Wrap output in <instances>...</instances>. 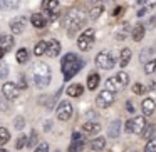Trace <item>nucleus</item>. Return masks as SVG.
<instances>
[{
  "label": "nucleus",
  "mask_w": 156,
  "mask_h": 152,
  "mask_svg": "<svg viewBox=\"0 0 156 152\" xmlns=\"http://www.w3.org/2000/svg\"><path fill=\"white\" fill-rule=\"evenodd\" d=\"M4 55H5V50H4V47H2V45H0V59L4 57Z\"/></svg>",
  "instance_id": "nucleus-44"
},
{
  "label": "nucleus",
  "mask_w": 156,
  "mask_h": 152,
  "mask_svg": "<svg viewBox=\"0 0 156 152\" xmlns=\"http://www.w3.org/2000/svg\"><path fill=\"white\" fill-rule=\"evenodd\" d=\"M57 152H59V150H57Z\"/></svg>",
  "instance_id": "nucleus-47"
},
{
  "label": "nucleus",
  "mask_w": 156,
  "mask_h": 152,
  "mask_svg": "<svg viewBox=\"0 0 156 152\" xmlns=\"http://www.w3.org/2000/svg\"><path fill=\"white\" fill-rule=\"evenodd\" d=\"M17 62L19 64H25V62H29V50L27 49H20V50L17 52Z\"/></svg>",
  "instance_id": "nucleus-28"
},
{
  "label": "nucleus",
  "mask_w": 156,
  "mask_h": 152,
  "mask_svg": "<svg viewBox=\"0 0 156 152\" xmlns=\"http://www.w3.org/2000/svg\"><path fill=\"white\" fill-rule=\"evenodd\" d=\"M141 109L144 115H153V112H154V100L153 99H144L141 104Z\"/></svg>",
  "instance_id": "nucleus-18"
},
{
  "label": "nucleus",
  "mask_w": 156,
  "mask_h": 152,
  "mask_svg": "<svg viewBox=\"0 0 156 152\" xmlns=\"http://www.w3.org/2000/svg\"><path fill=\"white\" fill-rule=\"evenodd\" d=\"M144 152H156V137H153L148 140V144H146V147H144Z\"/></svg>",
  "instance_id": "nucleus-32"
},
{
  "label": "nucleus",
  "mask_w": 156,
  "mask_h": 152,
  "mask_svg": "<svg viewBox=\"0 0 156 152\" xmlns=\"http://www.w3.org/2000/svg\"><path fill=\"white\" fill-rule=\"evenodd\" d=\"M114 64H116V60H114L111 52L102 50L96 55V65L99 69H102V70H111V69H114Z\"/></svg>",
  "instance_id": "nucleus-6"
},
{
  "label": "nucleus",
  "mask_w": 156,
  "mask_h": 152,
  "mask_svg": "<svg viewBox=\"0 0 156 152\" xmlns=\"http://www.w3.org/2000/svg\"><path fill=\"white\" fill-rule=\"evenodd\" d=\"M34 152H49V145L44 142V144H41V145H39V147L34 150Z\"/></svg>",
  "instance_id": "nucleus-39"
},
{
  "label": "nucleus",
  "mask_w": 156,
  "mask_h": 152,
  "mask_svg": "<svg viewBox=\"0 0 156 152\" xmlns=\"http://www.w3.org/2000/svg\"><path fill=\"white\" fill-rule=\"evenodd\" d=\"M24 125H25L24 117H15V120H14V127L17 129V130H22V129H24Z\"/></svg>",
  "instance_id": "nucleus-34"
},
{
  "label": "nucleus",
  "mask_w": 156,
  "mask_h": 152,
  "mask_svg": "<svg viewBox=\"0 0 156 152\" xmlns=\"http://www.w3.org/2000/svg\"><path fill=\"white\" fill-rule=\"evenodd\" d=\"M126 109H128V112H131V114L134 112V107H133L131 102H126Z\"/></svg>",
  "instance_id": "nucleus-40"
},
{
  "label": "nucleus",
  "mask_w": 156,
  "mask_h": 152,
  "mask_svg": "<svg viewBox=\"0 0 156 152\" xmlns=\"http://www.w3.org/2000/svg\"><path fill=\"white\" fill-rule=\"evenodd\" d=\"M2 94H4L5 99L14 100V99L19 97V87L14 84V82H5V84L2 85Z\"/></svg>",
  "instance_id": "nucleus-10"
},
{
  "label": "nucleus",
  "mask_w": 156,
  "mask_h": 152,
  "mask_svg": "<svg viewBox=\"0 0 156 152\" xmlns=\"http://www.w3.org/2000/svg\"><path fill=\"white\" fill-rule=\"evenodd\" d=\"M86 62L82 59H79L76 54H67L62 57V62H61V67H62V72H64V79L66 80H71L82 67H84Z\"/></svg>",
  "instance_id": "nucleus-1"
},
{
  "label": "nucleus",
  "mask_w": 156,
  "mask_h": 152,
  "mask_svg": "<svg viewBox=\"0 0 156 152\" xmlns=\"http://www.w3.org/2000/svg\"><path fill=\"white\" fill-rule=\"evenodd\" d=\"M25 144H27V135H24V134L19 135L17 142H15V147H17V149H24Z\"/></svg>",
  "instance_id": "nucleus-33"
},
{
  "label": "nucleus",
  "mask_w": 156,
  "mask_h": 152,
  "mask_svg": "<svg viewBox=\"0 0 156 152\" xmlns=\"http://www.w3.org/2000/svg\"><path fill=\"white\" fill-rule=\"evenodd\" d=\"M99 80H101V77H99L98 72L89 74V77H87V89H89V90H96L98 85H99Z\"/></svg>",
  "instance_id": "nucleus-19"
},
{
  "label": "nucleus",
  "mask_w": 156,
  "mask_h": 152,
  "mask_svg": "<svg viewBox=\"0 0 156 152\" xmlns=\"http://www.w3.org/2000/svg\"><path fill=\"white\" fill-rule=\"evenodd\" d=\"M59 54H61V44H59L57 40H49L45 55H49V57H57Z\"/></svg>",
  "instance_id": "nucleus-13"
},
{
  "label": "nucleus",
  "mask_w": 156,
  "mask_h": 152,
  "mask_svg": "<svg viewBox=\"0 0 156 152\" xmlns=\"http://www.w3.org/2000/svg\"><path fill=\"white\" fill-rule=\"evenodd\" d=\"M146 12H148L146 8H141V10H138V17H144V15H146Z\"/></svg>",
  "instance_id": "nucleus-41"
},
{
  "label": "nucleus",
  "mask_w": 156,
  "mask_h": 152,
  "mask_svg": "<svg viewBox=\"0 0 156 152\" xmlns=\"http://www.w3.org/2000/svg\"><path fill=\"white\" fill-rule=\"evenodd\" d=\"M30 22H32V25H34L35 29L45 27V17H44V15H41V14H34L30 17Z\"/></svg>",
  "instance_id": "nucleus-21"
},
{
  "label": "nucleus",
  "mask_w": 156,
  "mask_h": 152,
  "mask_svg": "<svg viewBox=\"0 0 156 152\" xmlns=\"http://www.w3.org/2000/svg\"><path fill=\"white\" fill-rule=\"evenodd\" d=\"M128 82H129L128 74L121 70V72H118V74H114L112 77L108 79V82H106V87H108L109 90H112V92H119V90H122V89L128 85Z\"/></svg>",
  "instance_id": "nucleus-4"
},
{
  "label": "nucleus",
  "mask_w": 156,
  "mask_h": 152,
  "mask_svg": "<svg viewBox=\"0 0 156 152\" xmlns=\"http://www.w3.org/2000/svg\"><path fill=\"white\" fill-rule=\"evenodd\" d=\"M96 102H98V105H99L101 109H108L109 105L114 102V92L109 90V89H106V90L99 92V95H98V99H96Z\"/></svg>",
  "instance_id": "nucleus-9"
},
{
  "label": "nucleus",
  "mask_w": 156,
  "mask_h": 152,
  "mask_svg": "<svg viewBox=\"0 0 156 152\" xmlns=\"http://www.w3.org/2000/svg\"><path fill=\"white\" fill-rule=\"evenodd\" d=\"M0 152H7V150H5V149H0Z\"/></svg>",
  "instance_id": "nucleus-46"
},
{
  "label": "nucleus",
  "mask_w": 156,
  "mask_h": 152,
  "mask_svg": "<svg viewBox=\"0 0 156 152\" xmlns=\"http://www.w3.org/2000/svg\"><path fill=\"white\" fill-rule=\"evenodd\" d=\"M154 132H156L154 124H146V127L143 129V132H141V137H143V139H146V140H149V139H153Z\"/></svg>",
  "instance_id": "nucleus-22"
},
{
  "label": "nucleus",
  "mask_w": 156,
  "mask_h": 152,
  "mask_svg": "<svg viewBox=\"0 0 156 152\" xmlns=\"http://www.w3.org/2000/svg\"><path fill=\"white\" fill-rule=\"evenodd\" d=\"M144 2H146V0H138V4H139V5H143Z\"/></svg>",
  "instance_id": "nucleus-45"
},
{
  "label": "nucleus",
  "mask_w": 156,
  "mask_h": 152,
  "mask_svg": "<svg viewBox=\"0 0 156 152\" xmlns=\"http://www.w3.org/2000/svg\"><path fill=\"white\" fill-rule=\"evenodd\" d=\"M0 45L4 47V50H10L12 45H14V39H12V35H0Z\"/></svg>",
  "instance_id": "nucleus-23"
},
{
  "label": "nucleus",
  "mask_w": 156,
  "mask_h": 152,
  "mask_svg": "<svg viewBox=\"0 0 156 152\" xmlns=\"http://www.w3.org/2000/svg\"><path fill=\"white\" fill-rule=\"evenodd\" d=\"M94 37H96V30L94 29H86V32H82L77 39V47L79 50L82 52H87L92 49L94 45Z\"/></svg>",
  "instance_id": "nucleus-5"
},
{
  "label": "nucleus",
  "mask_w": 156,
  "mask_h": 152,
  "mask_svg": "<svg viewBox=\"0 0 156 152\" xmlns=\"http://www.w3.org/2000/svg\"><path fill=\"white\" fill-rule=\"evenodd\" d=\"M149 4V7H156V0H146Z\"/></svg>",
  "instance_id": "nucleus-42"
},
{
  "label": "nucleus",
  "mask_w": 156,
  "mask_h": 152,
  "mask_svg": "<svg viewBox=\"0 0 156 152\" xmlns=\"http://www.w3.org/2000/svg\"><path fill=\"white\" fill-rule=\"evenodd\" d=\"M82 130L86 132V134H96V132L101 130V124L96 120H91V122H86L84 125H82Z\"/></svg>",
  "instance_id": "nucleus-15"
},
{
  "label": "nucleus",
  "mask_w": 156,
  "mask_h": 152,
  "mask_svg": "<svg viewBox=\"0 0 156 152\" xmlns=\"http://www.w3.org/2000/svg\"><path fill=\"white\" fill-rule=\"evenodd\" d=\"M9 75V65L0 62V79H5Z\"/></svg>",
  "instance_id": "nucleus-37"
},
{
  "label": "nucleus",
  "mask_w": 156,
  "mask_h": 152,
  "mask_svg": "<svg viewBox=\"0 0 156 152\" xmlns=\"http://www.w3.org/2000/svg\"><path fill=\"white\" fill-rule=\"evenodd\" d=\"M102 12H104V7H102V5H99V7H94V8H92V10L89 12V15H91L92 20H98V19L101 17Z\"/></svg>",
  "instance_id": "nucleus-31"
},
{
  "label": "nucleus",
  "mask_w": 156,
  "mask_h": 152,
  "mask_svg": "<svg viewBox=\"0 0 156 152\" xmlns=\"http://www.w3.org/2000/svg\"><path fill=\"white\" fill-rule=\"evenodd\" d=\"M45 52H47V42H37V45L34 47V54L35 55H45Z\"/></svg>",
  "instance_id": "nucleus-27"
},
{
  "label": "nucleus",
  "mask_w": 156,
  "mask_h": 152,
  "mask_svg": "<svg viewBox=\"0 0 156 152\" xmlns=\"http://www.w3.org/2000/svg\"><path fill=\"white\" fill-rule=\"evenodd\" d=\"M126 35H128V25H121V27H119V32L116 34V37H118L119 40H122Z\"/></svg>",
  "instance_id": "nucleus-35"
},
{
  "label": "nucleus",
  "mask_w": 156,
  "mask_h": 152,
  "mask_svg": "<svg viewBox=\"0 0 156 152\" xmlns=\"http://www.w3.org/2000/svg\"><path fill=\"white\" fill-rule=\"evenodd\" d=\"M84 137H82L79 132H74L72 134V142L71 145H69V152H82V149H84Z\"/></svg>",
  "instance_id": "nucleus-11"
},
{
  "label": "nucleus",
  "mask_w": 156,
  "mask_h": 152,
  "mask_svg": "<svg viewBox=\"0 0 156 152\" xmlns=\"http://www.w3.org/2000/svg\"><path fill=\"white\" fill-rule=\"evenodd\" d=\"M55 114H57V119H59V120H62V122L69 120V119L72 117V105H71V102H67V100L61 102V104L57 105V110H55Z\"/></svg>",
  "instance_id": "nucleus-8"
},
{
  "label": "nucleus",
  "mask_w": 156,
  "mask_h": 152,
  "mask_svg": "<svg viewBox=\"0 0 156 152\" xmlns=\"http://www.w3.org/2000/svg\"><path fill=\"white\" fill-rule=\"evenodd\" d=\"M67 95H71V97H79V95H82V92H84V87H82L81 84H72L67 87Z\"/></svg>",
  "instance_id": "nucleus-20"
},
{
  "label": "nucleus",
  "mask_w": 156,
  "mask_h": 152,
  "mask_svg": "<svg viewBox=\"0 0 156 152\" xmlns=\"http://www.w3.org/2000/svg\"><path fill=\"white\" fill-rule=\"evenodd\" d=\"M143 90H144V87H143L141 84H134V85H133V92H134V94H143Z\"/></svg>",
  "instance_id": "nucleus-38"
},
{
  "label": "nucleus",
  "mask_w": 156,
  "mask_h": 152,
  "mask_svg": "<svg viewBox=\"0 0 156 152\" xmlns=\"http://www.w3.org/2000/svg\"><path fill=\"white\" fill-rule=\"evenodd\" d=\"M42 8L49 14H55L59 8V0H42Z\"/></svg>",
  "instance_id": "nucleus-14"
},
{
  "label": "nucleus",
  "mask_w": 156,
  "mask_h": 152,
  "mask_svg": "<svg viewBox=\"0 0 156 152\" xmlns=\"http://www.w3.org/2000/svg\"><path fill=\"white\" fill-rule=\"evenodd\" d=\"M32 80H34V84L37 85V87H41V89L47 87V85L51 84V80H52L51 67H49L47 64H44V62L34 64V67H32Z\"/></svg>",
  "instance_id": "nucleus-2"
},
{
  "label": "nucleus",
  "mask_w": 156,
  "mask_h": 152,
  "mask_svg": "<svg viewBox=\"0 0 156 152\" xmlns=\"http://www.w3.org/2000/svg\"><path fill=\"white\" fill-rule=\"evenodd\" d=\"M19 4H20V0H2L0 7L5 8V10H14L19 7Z\"/></svg>",
  "instance_id": "nucleus-26"
},
{
  "label": "nucleus",
  "mask_w": 156,
  "mask_h": 152,
  "mask_svg": "<svg viewBox=\"0 0 156 152\" xmlns=\"http://www.w3.org/2000/svg\"><path fill=\"white\" fill-rule=\"evenodd\" d=\"M121 12H122V7H118V8H116V10H114V15H119V14H121Z\"/></svg>",
  "instance_id": "nucleus-43"
},
{
  "label": "nucleus",
  "mask_w": 156,
  "mask_h": 152,
  "mask_svg": "<svg viewBox=\"0 0 156 152\" xmlns=\"http://www.w3.org/2000/svg\"><path fill=\"white\" fill-rule=\"evenodd\" d=\"M144 34H146V29L143 27V25L134 27V29H133V40H134V42H141L143 37H144Z\"/></svg>",
  "instance_id": "nucleus-24"
},
{
  "label": "nucleus",
  "mask_w": 156,
  "mask_h": 152,
  "mask_svg": "<svg viewBox=\"0 0 156 152\" xmlns=\"http://www.w3.org/2000/svg\"><path fill=\"white\" fill-rule=\"evenodd\" d=\"M144 127H146L144 117H133V119H129V120H126L124 130L128 132V134H141Z\"/></svg>",
  "instance_id": "nucleus-7"
},
{
  "label": "nucleus",
  "mask_w": 156,
  "mask_h": 152,
  "mask_svg": "<svg viewBox=\"0 0 156 152\" xmlns=\"http://www.w3.org/2000/svg\"><path fill=\"white\" fill-rule=\"evenodd\" d=\"M86 24V14L81 10H72L66 19V27H67V35H74L79 29H82Z\"/></svg>",
  "instance_id": "nucleus-3"
},
{
  "label": "nucleus",
  "mask_w": 156,
  "mask_h": 152,
  "mask_svg": "<svg viewBox=\"0 0 156 152\" xmlns=\"http://www.w3.org/2000/svg\"><path fill=\"white\" fill-rule=\"evenodd\" d=\"M10 140V132L5 127H0V144H7Z\"/></svg>",
  "instance_id": "nucleus-30"
},
{
  "label": "nucleus",
  "mask_w": 156,
  "mask_h": 152,
  "mask_svg": "<svg viewBox=\"0 0 156 152\" xmlns=\"http://www.w3.org/2000/svg\"><path fill=\"white\" fill-rule=\"evenodd\" d=\"M35 144H37V132H35V130H32V134H30V137H29V142H27V145H29V147H34V145Z\"/></svg>",
  "instance_id": "nucleus-36"
},
{
  "label": "nucleus",
  "mask_w": 156,
  "mask_h": 152,
  "mask_svg": "<svg viewBox=\"0 0 156 152\" xmlns=\"http://www.w3.org/2000/svg\"><path fill=\"white\" fill-rule=\"evenodd\" d=\"M25 24H27V20H25L24 17H19V19H14V20L10 22V30L12 34H22L25 29Z\"/></svg>",
  "instance_id": "nucleus-12"
},
{
  "label": "nucleus",
  "mask_w": 156,
  "mask_h": 152,
  "mask_svg": "<svg viewBox=\"0 0 156 152\" xmlns=\"http://www.w3.org/2000/svg\"><path fill=\"white\" fill-rule=\"evenodd\" d=\"M106 145V139L104 137H96L91 140V149L92 150H101V149H104Z\"/></svg>",
  "instance_id": "nucleus-25"
},
{
  "label": "nucleus",
  "mask_w": 156,
  "mask_h": 152,
  "mask_svg": "<svg viewBox=\"0 0 156 152\" xmlns=\"http://www.w3.org/2000/svg\"><path fill=\"white\" fill-rule=\"evenodd\" d=\"M154 72H156V60L153 59V60L146 62V65H144V74H146V75H151V74H154Z\"/></svg>",
  "instance_id": "nucleus-29"
},
{
  "label": "nucleus",
  "mask_w": 156,
  "mask_h": 152,
  "mask_svg": "<svg viewBox=\"0 0 156 152\" xmlns=\"http://www.w3.org/2000/svg\"><path fill=\"white\" fill-rule=\"evenodd\" d=\"M119 129H121V120H112L109 124V129H108V135L111 139H116L119 137Z\"/></svg>",
  "instance_id": "nucleus-16"
},
{
  "label": "nucleus",
  "mask_w": 156,
  "mask_h": 152,
  "mask_svg": "<svg viewBox=\"0 0 156 152\" xmlns=\"http://www.w3.org/2000/svg\"><path fill=\"white\" fill-rule=\"evenodd\" d=\"M131 49H122L121 50V59H119V67L121 69H126V65L129 64V60H131Z\"/></svg>",
  "instance_id": "nucleus-17"
}]
</instances>
